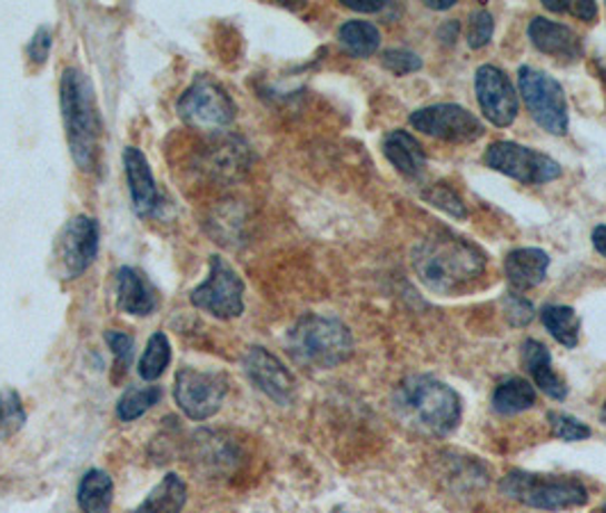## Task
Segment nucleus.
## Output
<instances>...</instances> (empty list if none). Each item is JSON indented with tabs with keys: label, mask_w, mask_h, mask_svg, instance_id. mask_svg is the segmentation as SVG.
<instances>
[{
	"label": "nucleus",
	"mask_w": 606,
	"mask_h": 513,
	"mask_svg": "<svg viewBox=\"0 0 606 513\" xmlns=\"http://www.w3.org/2000/svg\"><path fill=\"white\" fill-rule=\"evenodd\" d=\"M410 260L419 284L436 295L468 290L486 272V254L451 230H438L417 243Z\"/></svg>",
	"instance_id": "1"
},
{
	"label": "nucleus",
	"mask_w": 606,
	"mask_h": 513,
	"mask_svg": "<svg viewBox=\"0 0 606 513\" xmlns=\"http://www.w3.org/2000/svg\"><path fill=\"white\" fill-rule=\"evenodd\" d=\"M60 106L67 128V142L76 165L82 171H95L99 162L101 117L95 87L80 69H64L60 80Z\"/></svg>",
	"instance_id": "2"
},
{
	"label": "nucleus",
	"mask_w": 606,
	"mask_h": 513,
	"mask_svg": "<svg viewBox=\"0 0 606 513\" xmlns=\"http://www.w3.org/2000/svg\"><path fill=\"white\" fill-rule=\"evenodd\" d=\"M395 402L408 423L427 434L447 436L460 425V395L449 384L438 382L429 375H415L404 379Z\"/></svg>",
	"instance_id": "3"
},
{
	"label": "nucleus",
	"mask_w": 606,
	"mask_h": 513,
	"mask_svg": "<svg viewBox=\"0 0 606 513\" xmlns=\"http://www.w3.org/2000/svg\"><path fill=\"white\" fill-rule=\"evenodd\" d=\"M288 352L304 367L331 369L351 358L354 336L336 317L304 315L288 334Z\"/></svg>",
	"instance_id": "4"
},
{
	"label": "nucleus",
	"mask_w": 606,
	"mask_h": 513,
	"mask_svg": "<svg viewBox=\"0 0 606 513\" xmlns=\"http://www.w3.org/2000/svg\"><path fill=\"white\" fill-rule=\"evenodd\" d=\"M501 493L513 500L520 502L529 509L540 511H568L586 506L590 495L588 489L566 475H538L527 471H510L499 482Z\"/></svg>",
	"instance_id": "5"
},
{
	"label": "nucleus",
	"mask_w": 606,
	"mask_h": 513,
	"mask_svg": "<svg viewBox=\"0 0 606 513\" xmlns=\"http://www.w3.org/2000/svg\"><path fill=\"white\" fill-rule=\"evenodd\" d=\"M236 101L230 99L223 85L206 73L197 76L178 101V117L195 130H223L236 119Z\"/></svg>",
	"instance_id": "6"
},
{
	"label": "nucleus",
	"mask_w": 606,
	"mask_h": 513,
	"mask_svg": "<svg viewBox=\"0 0 606 513\" xmlns=\"http://www.w3.org/2000/svg\"><path fill=\"white\" fill-rule=\"evenodd\" d=\"M518 87L532 119L543 130L549 135L568 132V101L562 82L540 69L525 65L518 71Z\"/></svg>",
	"instance_id": "7"
},
{
	"label": "nucleus",
	"mask_w": 606,
	"mask_h": 513,
	"mask_svg": "<svg viewBox=\"0 0 606 513\" xmlns=\"http://www.w3.org/2000/svg\"><path fill=\"white\" fill-rule=\"evenodd\" d=\"M484 162L493 171H499L523 185L552 182L556 178H562L564 174L562 165H558L554 158L518 142H506V139H501V142H493L486 149Z\"/></svg>",
	"instance_id": "8"
},
{
	"label": "nucleus",
	"mask_w": 606,
	"mask_h": 513,
	"mask_svg": "<svg viewBox=\"0 0 606 513\" xmlns=\"http://www.w3.org/2000/svg\"><path fill=\"white\" fill-rule=\"evenodd\" d=\"M192 306L217 319H232L245 313V282L221 256L210 258L206 282L192 293Z\"/></svg>",
	"instance_id": "9"
},
{
	"label": "nucleus",
	"mask_w": 606,
	"mask_h": 513,
	"mask_svg": "<svg viewBox=\"0 0 606 513\" xmlns=\"http://www.w3.org/2000/svg\"><path fill=\"white\" fill-rule=\"evenodd\" d=\"M228 393V379L221 372H203L195 367H182L176 375L173 397L178 408L190 420H208L212 417Z\"/></svg>",
	"instance_id": "10"
},
{
	"label": "nucleus",
	"mask_w": 606,
	"mask_h": 513,
	"mask_svg": "<svg viewBox=\"0 0 606 513\" xmlns=\"http://www.w3.org/2000/svg\"><path fill=\"white\" fill-rule=\"evenodd\" d=\"M408 121L415 130L451 145H473L486 132L479 117L456 103H436L419 108L410 115Z\"/></svg>",
	"instance_id": "11"
},
{
	"label": "nucleus",
	"mask_w": 606,
	"mask_h": 513,
	"mask_svg": "<svg viewBox=\"0 0 606 513\" xmlns=\"http://www.w3.org/2000/svg\"><path fill=\"white\" fill-rule=\"evenodd\" d=\"M101 230L95 217L78 215L64 224L56 243V258L64 278H78L99 256Z\"/></svg>",
	"instance_id": "12"
},
{
	"label": "nucleus",
	"mask_w": 606,
	"mask_h": 513,
	"mask_svg": "<svg viewBox=\"0 0 606 513\" xmlns=\"http://www.w3.org/2000/svg\"><path fill=\"white\" fill-rule=\"evenodd\" d=\"M475 91L484 117L497 126L506 128L518 117L520 101L516 95V85L510 82L504 69L495 65H484L475 73Z\"/></svg>",
	"instance_id": "13"
},
{
	"label": "nucleus",
	"mask_w": 606,
	"mask_h": 513,
	"mask_svg": "<svg viewBox=\"0 0 606 513\" xmlns=\"http://www.w3.org/2000/svg\"><path fill=\"white\" fill-rule=\"evenodd\" d=\"M242 365L249 382L276 404L288 406L295 399L297 384L292 372L265 347H251L245 354Z\"/></svg>",
	"instance_id": "14"
},
{
	"label": "nucleus",
	"mask_w": 606,
	"mask_h": 513,
	"mask_svg": "<svg viewBox=\"0 0 606 513\" xmlns=\"http://www.w3.org/2000/svg\"><path fill=\"white\" fill-rule=\"evenodd\" d=\"M527 32L536 49L549 58H556L562 62H577L584 56L579 34L566 23L549 21L545 17H534L529 21Z\"/></svg>",
	"instance_id": "15"
},
{
	"label": "nucleus",
	"mask_w": 606,
	"mask_h": 513,
	"mask_svg": "<svg viewBox=\"0 0 606 513\" xmlns=\"http://www.w3.org/2000/svg\"><path fill=\"white\" fill-rule=\"evenodd\" d=\"M251 165V151L240 137H221L201 156V171L215 180H238Z\"/></svg>",
	"instance_id": "16"
},
{
	"label": "nucleus",
	"mask_w": 606,
	"mask_h": 513,
	"mask_svg": "<svg viewBox=\"0 0 606 513\" xmlns=\"http://www.w3.org/2000/svg\"><path fill=\"white\" fill-rule=\"evenodd\" d=\"M123 169H126L128 190H130L135 213L139 217H151L160 204V195H158L153 171L149 167L147 156L135 147H126L123 149Z\"/></svg>",
	"instance_id": "17"
},
{
	"label": "nucleus",
	"mask_w": 606,
	"mask_h": 513,
	"mask_svg": "<svg viewBox=\"0 0 606 513\" xmlns=\"http://www.w3.org/2000/svg\"><path fill=\"white\" fill-rule=\"evenodd\" d=\"M549 269V256L547 251L538 247H523V249H513L504 258V274L510 288H516L518 293L532 290L545 282Z\"/></svg>",
	"instance_id": "18"
},
{
	"label": "nucleus",
	"mask_w": 606,
	"mask_h": 513,
	"mask_svg": "<svg viewBox=\"0 0 606 513\" xmlns=\"http://www.w3.org/2000/svg\"><path fill=\"white\" fill-rule=\"evenodd\" d=\"M520 356H523V365L532 375L534 384L552 399L564 402L568 397V386L564 384V379L556 375L554 365H552V354L549 349L534 338H527L520 347Z\"/></svg>",
	"instance_id": "19"
},
{
	"label": "nucleus",
	"mask_w": 606,
	"mask_h": 513,
	"mask_svg": "<svg viewBox=\"0 0 606 513\" xmlns=\"http://www.w3.org/2000/svg\"><path fill=\"white\" fill-rule=\"evenodd\" d=\"M384 156L406 178H419L427 169V156L423 145L401 128H395L384 139Z\"/></svg>",
	"instance_id": "20"
},
{
	"label": "nucleus",
	"mask_w": 606,
	"mask_h": 513,
	"mask_svg": "<svg viewBox=\"0 0 606 513\" xmlns=\"http://www.w3.org/2000/svg\"><path fill=\"white\" fill-rule=\"evenodd\" d=\"M117 304L123 313L130 315H151L158 306L153 290L147 286L142 274L132 267H121L117 272Z\"/></svg>",
	"instance_id": "21"
},
{
	"label": "nucleus",
	"mask_w": 606,
	"mask_h": 513,
	"mask_svg": "<svg viewBox=\"0 0 606 513\" xmlns=\"http://www.w3.org/2000/svg\"><path fill=\"white\" fill-rule=\"evenodd\" d=\"M115 484L106 471H87L78 484V506L82 513H108Z\"/></svg>",
	"instance_id": "22"
},
{
	"label": "nucleus",
	"mask_w": 606,
	"mask_h": 513,
	"mask_svg": "<svg viewBox=\"0 0 606 513\" xmlns=\"http://www.w3.org/2000/svg\"><path fill=\"white\" fill-rule=\"evenodd\" d=\"M536 388L523 377H508L493 393V408L499 415H518L536 406Z\"/></svg>",
	"instance_id": "23"
},
{
	"label": "nucleus",
	"mask_w": 606,
	"mask_h": 513,
	"mask_svg": "<svg viewBox=\"0 0 606 513\" xmlns=\"http://www.w3.org/2000/svg\"><path fill=\"white\" fill-rule=\"evenodd\" d=\"M543 326L552 334V338L568 349H575L579 345V332H582V319L570 306L562 304H547L540 310Z\"/></svg>",
	"instance_id": "24"
},
{
	"label": "nucleus",
	"mask_w": 606,
	"mask_h": 513,
	"mask_svg": "<svg viewBox=\"0 0 606 513\" xmlns=\"http://www.w3.org/2000/svg\"><path fill=\"white\" fill-rule=\"evenodd\" d=\"M185 502H188V484L171 473L162 477V482L132 513H180Z\"/></svg>",
	"instance_id": "25"
},
{
	"label": "nucleus",
	"mask_w": 606,
	"mask_h": 513,
	"mask_svg": "<svg viewBox=\"0 0 606 513\" xmlns=\"http://www.w3.org/2000/svg\"><path fill=\"white\" fill-rule=\"evenodd\" d=\"M338 39H340L342 49L351 58H369V56H375L379 51L381 30L375 23H369V21L351 19V21L340 26Z\"/></svg>",
	"instance_id": "26"
},
{
	"label": "nucleus",
	"mask_w": 606,
	"mask_h": 513,
	"mask_svg": "<svg viewBox=\"0 0 606 513\" xmlns=\"http://www.w3.org/2000/svg\"><path fill=\"white\" fill-rule=\"evenodd\" d=\"M169 363H171L169 338L162 332H158L149 338L145 356L139 358V377H142L145 382H156L165 375Z\"/></svg>",
	"instance_id": "27"
},
{
	"label": "nucleus",
	"mask_w": 606,
	"mask_h": 513,
	"mask_svg": "<svg viewBox=\"0 0 606 513\" xmlns=\"http://www.w3.org/2000/svg\"><path fill=\"white\" fill-rule=\"evenodd\" d=\"M162 397V391L158 386H139V388H128L119 404H117V415L123 423H132V420L142 417L147 411H151Z\"/></svg>",
	"instance_id": "28"
},
{
	"label": "nucleus",
	"mask_w": 606,
	"mask_h": 513,
	"mask_svg": "<svg viewBox=\"0 0 606 513\" xmlns=\"http://www.w3.org/2000/svg\"><path fill=\"white\" fill-rule=\"evenodd\" d=\"M26 425V408L12 388H0V441H8Z\"/></svg>",
	"instance_id": "29"
},
{
	"label": "nucleus",
	"mask_w": 606,
	"mask_h": 513,
	"mask_svg": "<svg viewBox=\"0 0 606 513\" xmlns=\"http://www.w3.org/2000/svg\"><path fill=\"white\" fill-rule=\"evenodd\" d=\"M423 199L429 201L431 206L440 208L443 213L456 217V219H468V208H465L463 199L458 197V193L447 182H436L431 188H427L423 193Z\"/></svg>",
	"instance_id": "30"
},
{
	"label": "nucleus",
	"mask_w": 606,
	"mask_h": 513,
	"mask_svg": "<svg viewBox=\"0 0 606 513\" xmlns=\"http://www.w3.org/2000/svg\"><path fill=\"white\" fill-rule=\"evenodd\" d=\"M547 423H549L552 436H556L558 441H566V443L586 441L593 434L588 425H584L582 420L568 415V413L552 411V413H547Z\"/></svg>",
	"instance_id": "31"
},
{
	"label": "nucleus",
	"mask_w": 606,
	"mask_h": 513,
	"mask_svg": "<svg viewBox=\"0 0 606 513\" xmlns=\"http://www.w3.org/2000/svg\"><path fill=\"white\" fill-rule=\"evenodd\" d=\"M106 343H108V347L112 349V356H115V375H112V379L119 384V379L126 375L130 363H132L135 341H132V336H128L123 332H108Z\"/></svg>",
	"instance_id": "32"
},
{
	"label": "nucleus",
	"mask_w": 606,
	"mask_h": 513,
	"mask_svg": "<svg viewBox=\"0 0 606 513\" xmlns=\"http://www.w3.org/2000/svg\"><path fill=\"white\" fill-rule=\"evenodd\" d=\"M493 32H495V19H493V14L486 8H477L470 14V19H468V32H465V37H468V46H470V49H475V51L484 49V46L490 43Z\"/></svg>",
	"instance_id": "33"
},
{
	"label": "nucleus",
	"mask_w": 606,
	"mask_h": 513,
	"mask_svg": "<svg viewBox=\"0 0 606 513\" xmlns=\"http://www.w3.org/2000/svg\"><path fill=\"white\" fill-rule=\"evenodd\" d=\"M501 313L506 317V322L510 326H516V329H523V326H529L534 322V315H536V308L529 299H525L523 295H516V293H508L504 295L501 299Z\"/></svg>",
	"instance_id": "34"
},
{
	"label": "nucleus",
	"mask_w": 606,
	"mask_h": 513,
	"mask_svg": "<svg viewBox=\"0 0 606 513\" xmlns=\"http://www.w3.org/2000/svg\"><path fill=\"white\" fill-rule=\"evenodd\" d=\"M381 62L395 76H408V73H415V71H419L425 67L423 58H419L413 51H408V49H390V51L384 53Z\"/></svg>",
	"instance_id": "35"
},
{
	"label": "nucleus",
	"mask_w": 606,
	"mask_h": 513,
	"mask_svg": "<svg viewBox=\"0 0 606 513\" xmlns=\"http://www.w3.org/2000/svg\"><path fill=\"white\" fill-rule=\"evenodd\" d=\"M545 10L554 14H573L579 21H595L597 19V3H586V0H577V3H566V0H545Z\"/></svg>",
	"instance_id": "36"
},
{
	"label": "nucleus",
	"mask_w": 606,
	"mask_h": 513,
	"mask_svg": "<svg viewBox=\"0 0 606 513\" xmlns=\"http://www.w3.org/2000/svg\"><path fill=\"white\" fill-rule=\"evenodd\" d=\"M51 49H53V32H51L49 26H41L32 34L26 53H28V58H30L32 65H43L46 60H49Z\"/></svg>",
	"instance_id": "37"
},
{
	"label": "nucleus",
	"mask_w": 606,
	"mask_h": 513,
	"mask_svg": "<svg viewBox=\"0 0 606 513\" xmlns=\"http://www.w3.org/2000/svg\"><path fill=\"white\" fill-rule=\"evenodd\" d=\"M342 6L354 12L375 14V12H384L388 8V0H342Z\"/></svg>",
	"instance_id": "38"
},
{
	"label": "nucleus",
	"mask_w": 606,
	"mask_h": 513,
	"mask_svg": "<svg viewBox=\"0 0 606 513\" xmlns=\"http://www.w3.org/2000/svg\"><path fill=\"white\" fill-rule=\"evenodd\" d=\"M593 247L597 249V254L606 258V226L604 224L593 228Z\"/></svg>",
	"instance_id": "39"
},
{
	"label": "nucleus",
	"mask_w": 606,
	"mask_h": 513,
	"mask_svg": "<svg viewBox=\"0 0 606 513\" xmlns=\"http://www.w3.org/2000/svg\"><path fill=\"white\" fill-rule=\"evenodd\" d=\"M425 6L429 10H436V12H445V10H451L456 6V0H425Z\"/></svg>",
	"instance_id": "40"
},
{
	"label": "nucleus",
	"mask_w": 606,
	"mask_h": 513,
	"mask_svg": "<svg viewBox=\"0 0 606 513\" xmlns=\"http://www.w3.org/2000/svg\"><path fill=\"white\" fill-rule=\"evenodd\" d=\"M599 417H602V423L606 425V404L602 406V411H599Z\"/></svg>",
	"instance_id": "41"
},
{
	"label": "nucleus",
	"mask_w": 606,
	"mask_h": 513,
	"mask_svg": "<svg viewBox=\"0 0 606 513\" xmlns=\"http://www.w3.org/2000/svg\"><path fill=\"white\" fill-rule=\"evenodd\" d=\"M602 511H604V513H606V504H604V509H602Z\"/></svg>",
	"instance_id": "42"
}]
</instances>
